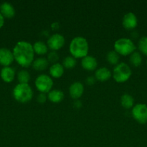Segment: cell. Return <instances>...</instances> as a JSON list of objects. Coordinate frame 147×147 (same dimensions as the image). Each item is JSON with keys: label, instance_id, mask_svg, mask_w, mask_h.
Masks as SVG:
<instances>
[{"label": "cell", "instance_id": "obj_1", "mask_svg": "<svg viewBox=\"0 0 147 147\" xmlns=\"http://www.w3.org/2000/svg\"><path fill=\"white\" fill-rule=\"evenodd\" d=\"M12 53L14 60L22 67H28L34 61L35 52L30 42H18L14 47Z\"/></svg>", "mask_w": 147, "mask_h": 147}, {"label": "cell", "instance_id": "obj_2", "mask_svg": "<svg viewBox=\"0 0 147 147\" xmlns=\"http://www.w3.org/2000/svg\"><path fill=\"white\" fill-rule=\"evenodd\" d=\"M69 51L74 58H83L88 55L89 44L84 37H76L71 41Z\"/></svg>", "mask_w": 147, "mask_h": 147}, {"label": "cell", "instance_id": "obj_3", "mask_svg": "<svg viewBox=\"0 0 147 147\" xmlns=\"http://www.w3.org/2000/svg\"><path fill=\"white\" fill-rule=\"evenodd\" d=\"M12 94L13 97L17 101L21 103H25L33 98V91L28 83H19L13 89Z\"/></svg>", "mask_w": 147, "mask_h": 147}, {"label": "cell", "instance_id": "obj_4", "mask_svg": "<svg viewBox=\"0 0 147 147\" xmlns=\"http://www.w3.org/2000/svg\"><path fill=\"white\" fill-rule=\"evenodd\" d=\"M114 49L119 55L123 56L131 55L135 52L136 47L133 42L128 38H120L114 43Z\"/></svg>", "mask_w": 147, "mask_h": 147}, {"label": "cell", "instance_id": "obj_5", "mask_svg": "<svg viewBox=\"0 0 147 147\" xmlns=\"http://www.w3.org/2000/svg\"><path fill=\"white\" fill-rule=\"evenodd\" d=\"M132 71L128 64L125 63H118L114 67L112 77L117 83H125L131 78Z\"/></svg>", "mask_w": 147, "mask_h": 147}, {"label": "cell", "instance_id": "obj_6", "mask_svg": "<svg viewBox=\"0 0 147 147\" xmlns=\"http://www.w3.org/2000/svg\"><path fill=\"white\" fill-rule=\"evenodd\" d=\"M35 85L39 92L43 93H48L51 90L53 86V82L50 76L41 74L37 76V78L35 79Z\"/></svg>", "mask_w": 147, "mask_h": 147}, {"label": "cell", "instance_id": "obj_7", "mask_svg": "<svg viewBox=\"0 0 147 147\" xmlns=\"http://www.w3.org/2000/svg\"><path fill=\"white\" fill-rule=\"evenodd\" d=\"M132 116L138 123L144 124L147 123V106L144 103H138L132 109Z\"/></svg>", "mask_w": 147, "mask_h": 147}, {"label": "cell", "instance_id": "obj_8", "mask_svg": "<svg viewBox=\"0 0 147 147\" xmlns=\"http://www.w3.org/2000/svg\"><path fill=\"white\" fill-rule=\"evenodd\" d=\"M65 44V39L60 34H53L49 37L47 41V45L52 51H57L63 47Z\"/></svg>", "mask_w": 147, "mask_h": 147}, {"label": "cell", "instance_id": "obj_9", "mask_svg": "<svg viewBox=\"0 0 147 147\" xmlns=\"http://www.w3.org/2000/svg\"><path fill=\"white\" fill-rule=\"evenodd\" d=\"M14 60V55L11 50L5 47L0 48V65L4 67H8Z\"/></svg>", "mask_w": 147, "mask_h": 147}, {"label": "cell", "instance_id": "obj_10", "mask_svg": "<svg viewBox=\"0 0 147 147\" xmlns=\"http://www.w3.org/2000/svg\"><path fill=\"white\" fill-rule=\"evenodd\" d=\"M122 24L124 28L126 30H133L135 28L138 24V19L134 13L128 12L122 17Z\"/></svg>", "mask_w": 147, "mask_h": 147}, {"label": "cell", "instance_id": "obj_11", "mask_svg": "<svg viewBox=\"0 0 147 147\" xmlns=\"http://www.w3.org/2000/svg\"><path fill=\"white\" fill-rule=\"evenodd\" d=\"M84 87L80 82H74L69 87V95L73 99L77 100L83 95Z\"/></svg>", "mask_w": 147, "mask_h": 147}, {"label": "cell", "instance_id": "obj_12", "mask_svg": "<svg viewBox=\"0 0 147 147\" xmlns=\"http://www.w3.org/2000/svg\"><path fill=\"white\" fill-rule=\"evenodd\" d=\"M82 66L84 70L88 71L95 70L97 67V61L93 56L86 55L82 59Z\"/></svg>", "mask_w": 147, "mask_h": 147}, {"label": "cell", "instance_id": "obj_13", "mask_svg": "<svg viewBox=\"0 0 147 147\" xmlns=\"http://www.w3.org/2000/svg\"><path fill=\"white\" fill-rule=\"evenodd\" d=\"M0 13L5 18L11 19L15 15V9L12 4L9 2H4L1 5Z\"/></svg>", "mask_w": 147, "mask_h": 147}, {"label": "cell", "instance_id": "obj_14", "mask_svg": "<svg viewBox=\"0 0 147 147\" xmlns=\"http://www.w3.org/2000/svg\"><path fill=\"white\" fill-rule=\"evenodd\" d=\"M0 76H1V79L5 83H11L15 78V71L12 67H10V66L4 67L1 69Z\"/></svg>", "mask_w": 147, "mask_h": 147}, {"label": "cell", "instance_id": "obj_15", "mask_svg": "<svg viewBox=\"0 0 147 147\" xmlns=\"http://www.w3.org/2000/svg\"><path fill=\"white\" fill-rule=\"evenodd\" d=\"M112 76V73L106 67L98 68L95 71V78L100 82H105L109 80Z\"/></svg>", "mask_w": 147, "mask_h": 147}, {"label": "cell", "instance_id": "obj_16", "mask_svg": "<svg viewBox=\"0 0 147 147\" xmlns=\"http://www.w3.org/2000/svg\"><path fill=\"white\" fill-rule=\"evenodd\" d=\"M47 97L48 99L52 103H58L63 100V98H64V93L62 90H59V89H54V90H50L48 93Z\"/></svg>", "mask_w": 147, "mask_h": 147}, {"label": "cell", "instance_id": "obj_17", "mask_svg": "<svg viewBox=\"0 0 147 147\" xmlns=\"http://www.w3.org/2000/svg\"><path fill=\"white\" fill-rule=\"evenodd\" d=\"M64 73V67L61 63L53 64L49 68V73L50 76L55 78H59L61 77Z\"/></svg>", "mask_w": 147, "mask_h": 147}, {"label": "cell", "instance_id": "obj_18", "mask_svg": "<svg viewBox=\"0 0 147 147\" xmlns=\"http://www.w3.org/2000/svg\"><path fill=\"white\" fill-rule=\"evenodd\" d=\"M48 61L45 57H38L33 61V67L37 71H43L45 70L48 66Z\"/></svg>", "mask_w": 147, "mask_h": 147}, {"label": "cell", "instance_id": "obj_19", "mask_svg": "<svg viewBox=\"0 0 147 147\" xmlns=\"http://www.w3.org/2000/svg\"><path fill=\"white\" fill-rule=\"evenodd\" d=\"M33 50H34L35 53L39 55H43L46 54L48 50V45L43 41H37L34 43L33 45Z\"/></svg>", "mask_w": 147, "mask_h": 147}, {"label": "cell", "instance_id": "obj_20", "mask_svg": "<svg viewBox=\"0 0 147 147\" xmlns=\"http://www.w3.org/2000/svg\"><path fill=\"white\" fill-rule=\"evenodd\" d=\"M120 104L124 109H131L134 104L133 98L129 94H123L120 98Z\"/></svg>", "mask_w": 147, "mask_h": 147}, {"label": "cell", "instance_id": "obj_21", "mask_svg": "<svg viewBox=\"0 0 147 147\" xmlns=\"http://www.w3.org/2000/svg\"><path fill=\"white\" fill-rule=\"evenodd\" d=\"M106 59L110 64L117 65L119 63L120 55L115 50H111V51L108 52L107 54Z\"/></svg>", "mask_w": 147, "mask_h": 147}, {"label": "cell", "instance_id": "obj_22", "mask_svg": "<svg viewBox=\"0 0 147 147\" xmlns=\"http://www.w3.org/2000/svg\"><path fill=\"white\" fill-rule=\"evenodd\" d=\"M129 61L131 65L134 66V67H138L141 65V63H142V57L140 53L138 52H133L132 54L130 55Z\"/></svg>", "mask_w": 147, "mask_h": 147}, {"label": "cell", "instance_id": "obj_23", "mask_svg": "<svg viewBox=\"0 0 147 147\" xmlns=\"http://www.w3.org/2000/svg\"><path fill=\"white\" fill-rule=\"evenodd\" d=\"M17 80L19 83H24L27 84L30 80V75L28 71L25 70H22L17 73Z\"/></svg>", "mask_w": 147, "mask_h": 147}, {"label": "cell", "instance_id": "obj_24", "mask_svg": "<svg viewBox=\"0 0 147 147\" xmlns=\"http://www.w3.org/2000/svg\"><path fill=\"white\" fill-rule=\"evenodd\" d=\"M76 60L74 57L71 56H67L65 57L63 60V64L62 65L63 67L66 69H72L76 66Z\"/></svg>", "mask_w": 147, "mask_h": 147}, {"label": "cell", "instance_id": "obj_25", "mask_svg": "<svg viewBox=\"0 0 147 147\" xmlns=\"http://www.w3.org/2000/svg\"><path fill=\"white\" fill-rule=\"evenodd\" d=\"M138 47L140 52L147 56V37H142L138 43Z\"/></svg>", "mask_w": 147, "mask_h": 147}, {"label": "cell", "instance_id": "obj_26", "mask_svg": "<svg viewBox=\"0 0 147 147\" xmlns=\"http://www.w3.org/2000/svg\"><path fill=\"white\" fill-rule=\"evenodd\" d=\"M59 59V54L56 53V51H50V53L48 54V63H51L53 64H55V63H57V61Z\"/></svg>", "mask_w": 147, "mask_h": 147}, {"label": "cell", "instance_id": "obj_27", "mask_svg": "<svg viewBox=\"0 0 147 147\" xmlns=\"http://www.w3.org/2000/svg\"><path fill=\"white\" fill-rule=\"evenodd\" d=\"M36 99H37V101L39 103H41V104H43V103H46V101L47 100V99H48V97H47V96H46V93H40L37 95V98Z\"/></svg>", "mask_w": 147, "mask_h": 147}, {"label": "cell", "instance_id": "obj_28", "mask_svg": "<svg viewBox=\"0 0 147 147\" xmlns=\"http://www.w3.org/2000/svg\"><path fill=\"white\" fill-rule=\"evenodd\" d=\"M95 82H96V78L94 76H89L86 79V84L89 85V86H93L95 83Z\"/></svg>", "mask_w": 147, "mask_h": 147}, {"label": "cell", "instance_id": "obj_29", "mask_svg": "<svg viewBox=\"0 0 147 147\" xmlns=\"http://www.w3.org/2000/svg\"><path fill=\"white\" fill-rule=\"evenodd\" d=\"M82 106V101L79 100H75V102L74 103V107L75 108V109H79Z\"/></svg>", "mask_w": 147, "mask_h": 147}, {"label": "cell", "instance_id": "obj_30", "mask_svg": "<svg viewBox=\"0 0 147 147\" xmlns=\"http://www.w3.org/2000/svg\"><path fill=\"white\" fill-rule=\"evenodd\" d=\"M50 27H51L52 30H59V27H60V24H59V23L57 22H55L52 23L51 25H50Z\"/></svg>", "mask_w": 147, "mask_h": 147}, {"label": "cell", "instance_id": "obj_31", "mask_svg": "<svg viewBox=\"0 0 147 147\" xmlns=\"http://www.w3.org/2000/svg\"><path fill=\"white\" fill-rule=\"evenodd\" d=\"M4 24V17H3L2 14L0 13V29L3 27Z\"/></svg>", "mask_w": 147, "mask_h": 147}, {"label": "cell", "instance_id": "obj_32", "mask_svg": "<svg viewBox=\"0 0 147 147\" xmlns=\"http://www.w3.org/2000/svg\"><path fill=\"white\" fill-rule=\"evenodd\" d=\"M1 4H0V8H1Z\"/></svg>", "mask_w": 147, "mask_h": 147}, {"label": "cell", "instance_id": "obj_33", "mask_svg": "<svg viewBox=\"0 0 147 147\" xmlns=\"http://www.w3.org/2000/svg\"><path fill=\"white\" fill-rule=\"evenodd\" d=\"M146 64H147V61H146Z\"/></svg>", "mask_w": 147, "mask_h": 147}]
</instances>
